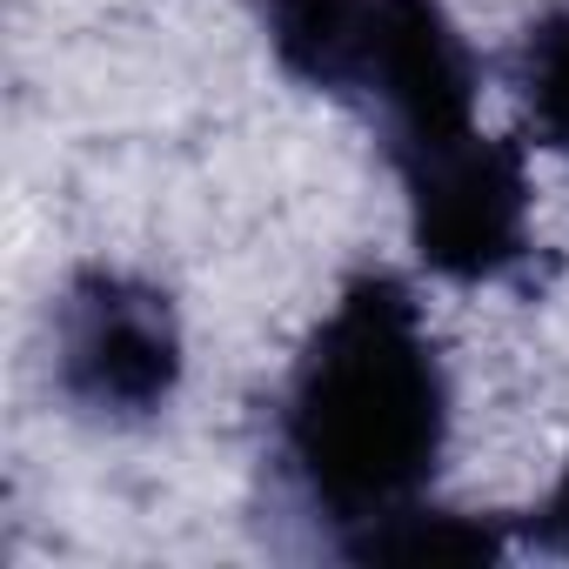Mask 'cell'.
Wrapping results in <instances>:
<instances>
[{
	"label": "cell",
	"mask_w": 569,
	"mask_h": 569,
	"mask_svg": "<svg viewBox=\"0 0 569 569\" xmlns=\"http://www.w3.org/2000/svg\"><path fill=\"white\" fill-rule=\"evenodd\" d=\"M456 429L442 342L416 289L389 268L349 274L274 402V469L329 549L436 502Z\"/></svg>",
	"instance_id": "1"
},
{
	"label": "cell",
	"mask_w": 569,
	"mask_h": 569,
	"mask_svg": "<svg viewBox=\"0 0 569 569\" xmlns=\"http://www.w3.org/2000/svg\"><path fill=\"white\" fill-rule=\"evenodd\" d=\"M274 68L356 108L389 168L476 134L482 68L442 0H261Z\"/></svg>",
	"instance_id": "2"
},
{
	"label": "cell",
	"mask_w": 569,
	"mask_h": 569,
	"mask_svg": "<svg viewBox=\"0 0 569 569\" xmlns=\"http://www.w3.org/2000/svg\"><path fill=\"white\" fill-rule=\"evenodd\" d=\"M48 376L81 422L141 429L168 416L188 376V336L174 296L134 268L108 261L74 268L48 316Z\"/></svg>",
	"instance_id": "3"
},
{
	"label": "cell",
	"mask_w": 569,
	"mask_h": 569,
	"mask_svg": "<svg viewBox=\"0 0 569 569\" xmlns=\"http://www.w3.org/2000/svg\"><path fill=\"white\" fill-rule=\"evenodd\" d=\"M402 181V221L409 248L436 281L482 289L529 261V168L522 148L502 134H462L449 148H429L396 168Z\"/></svg>",
	"instance_id": "4"
},
{
	"label": "cell",
	"mask_w": 569,
	"mask_h": 569,
	"mask_svg": "<svg viewBox=\"0 0 569 569\" xmlns=\"http://www.w3.org/2000/svg\"><path fill=\"white\" fill-rule=\"evenodd\" d=\"M516 536L502 522H482V516H462V509H442V502H422L382 529H369L362 542H349L342 556L349 562H496L509 556Z\"/></svg>",
	"instance_id": "5"
},
{
	"label": "cell",
	"mask_w": 569,
	"mask_h": 569,
	"mask_svg": "<svg viewBox=\"0 0 569 569\" xmlns=\"http://www.w3.org/2000/svg\"><path fill=\"white\" fill-rule=\"evenodd\" d=\"M516 94L536 148L569 154V0L542 8L516 48Z\"/></svg>",
	"instance_id": "6"
},
{
	"label": "cell",
	"mask_w": 569,
	"mask_h": 569,
	"mask_svg": "<svg viewBox=\"0 0 569 569\" xmlns=\"http://www.w3.org/2000/svg\"><path fill=\"white\" fill-rule=\"evenodd\" d=\"M516 542H522V549H536V556H562V562H569V456H562V469H556L549 496L529 509V529H522Z\"/></svg>",
	"instance_id": "7"
}]
</instances>
